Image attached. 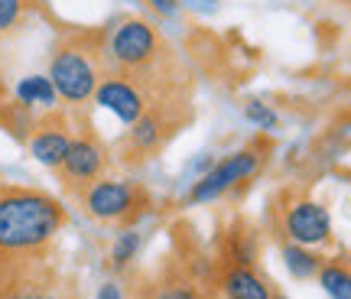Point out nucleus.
I'll return each mask as SVG.
<instances>
[{
    "label": "nucleus",
    "mask_w": 351,
    "mask_h": 299,
    "mask_svg": "<svg viewBox=\"0 0 351 299\" xmlns=\"http://www.w3.org/2000/svg\"><path fill=\"white\" fill-rule=\"evenodd\" d=\"M69 212L56 195L29 186H0V289L46 267Z\"/></svg>",
    "instance_id": "nucleus-1"
},
{
    "label": "nucleus",
    "mask_w": 351,
    "mask_h": 299,
    "mask_svg": "<svg viewBox=\"0 0 351 299\" xmlns=\"http://www.w3.org/2000/svg\"><path fill=\"white\" fill-rule=\"evenodd\" d=\"M104 72H108V65H104L101 39L75 33V36H65L62 43L52 49L49 72L46 75H49V82L62 104H69V108H85V104H91V98H95Z\"/></svg>",
    "instance_id": "nucleus-2"
},
{
    "label": "nucleus",
    "mask_w": 351,
    "mask_h": 299,
    "mask_svg": "<svg viewBox=\"0 0 351 299\" xmlns=\"http://www.w3.org/2000/svg\"><path fill=\"white\" fill-rule=\"evenodd\" d=\"M108 72H121L130 78H143L163 59V36L143 16H124L101 36Z\"/></svg>",
    "instance_id": "nucleus-3"
},
{
    "label": "nucleus",
    "mask_w": 351,
    "mask_h": 299,
    "mask_svg": "<svg viewBox=\"0 0 351 299\" xmlns=\"http://www.w3.org/2000/svg\"><path fill=\"white\" fill-rule=\"evenodd\" d=\"M75 199L91 222L121 224V228H130L150 208V192L147 189L130 182V179H111V176L95 179L88 189L78 192Z\"/></svg>",
    "instance_id": "nucleus-4"
},
{
    "label": "nucleus",
    "mask_w": 351,
    "mask_h": 299,
    "mask_svg": "<svg viewBox=\"0 0 351 299\" xmlns=\"http://www.w3.org/2000/svg\"><path fill=\"white\" fill-rule=\"evenodd\" d=\"M270 215H274V231L280 241H293V244H302V248L332 244V215H328L322 202L287 192V195L274 199Z\"/></svg>",
    "instance_id": "nucleus-5"
},
{
    "label": "nucleus",
    "mask_w": 351,
    "mask_h": 299,
    "mask_svg": "<svg viewBox=\"0 0 351 299\" xmlns=\"http://www.w3.org/2000/svg\"><path fill=\"white\" fill-rule=\"evenodd\" d=\"M263 150L257 147H244L228 153L225 160H218L205 176H199L192 189H189V205H208V202L225 199L228 192H234L238 186L257 179L263 169Z\"/></svg>",
    "instance_id": "nucleus-6"
},
{
    "label": "nucleus",
    "mask_w": 351,
    "mask_h": 299,
    "mask_svg": "<svg viewBox=\"0 0 351 299\" xmlns=\"http://www.w3.org/2000/svg\"><path fill=\"white\" fill-rule=\"evenodd\" d=\"M108 166H111V153L104 147V140L95 134V130H82L72 137L69 143V153H65L62 166L56 169L59 179H62V186L78 195L82 189H88L95 179L101 176H108Z\"/></svg>",
    "instance_id": "nucleus-7"
},
{
    "label": "nucleus",
    "mask_w": 351,
    "mask_h": 299,
    "mask_svg": "<svg viewBox=\"0 0 351 299\" xmlns=\"http://www.w3.org/2000/svg\"><path fill=\"white\" fill-rule=\"evenodd\" d=\"M91 101L98 104L101 111L114 114L124 127L137 124L140 117L147 114V108H150L147 88L140 85L137 78L121 75V72H104V78H101V85H98V91H95Z\"/></svg>",
    "instance_id": "nucleus-8"
},
{
    "label": "nucleus",
    "mask_w": 351,
    "mask_h": 299,
    "mask_svg": "<svg viewBox=\"0 0 351 299\" xmlns=\"http://www.w3.org/2000/svg\"><path fill=\"white\" fill-rule=\"evenodd\" d=\"M176 134V121H169V114L163 108H147V114L140 117L137 124H130L124 137V163L137 166V163H147L153 160L163 143Z\"/></svg>",
    "instance_id": "nucleus-9"
},
{
    "label": "nucleus",
    "mask_w": 351,
    "mask_h": 299,
    "mask_svg": "<svg viewBox=\"0 0 351 299\" xmlns=\"http://www.w3.org/2000/svg\"><path fill=\"white\" fill-rule=\"evenodd\" d=\"M72 130L65 124V117H59L56 111H49L43 121L33 124L29 130V137H26V147H29V156L39 163V166H46V169H59L65 160V153H69V143H72Z\"/></svg>",
    "instance_id": "nucleus-10"
},
{
    "label": "nucleus",
    "mask_w": 351,
    "mask_h": 299,
    "mask_svg": "<svg viewBox=\"0 0 351 299\" xmlns=\"http://www.w3.org/2000/svg\"><path fill=\"white\" fill-rule=\"evenodd\" d=\"M261 231L251 222L238 218L228 224L221 237H218V250H215V263L218 267H261Z\"/></svg>",
    "instance_id": "nucleus-11"
},
{
    "label": "nucleus",
    "mask_w": 351,
    "mask_h": 299,
    "mask_svg": "<svg viewBox=\"0 0 351 299\" xmlns=\"http://www.w3.org/2000/svg\"><path fill=\"white\" fill-rule=\"evenodd\" d=\"M215 289L225 299H274V283L261 274V267H218Z\"/></svg>",
    "instance_id": "nucleus-12"
},
{
    "label": "nucleus",
    "mask_w": 351,
    "mask_h": 299,
    "mask_svg": "<svg viewBox=\"0 0 351 299\" xmlns=\"http://www.w3.org/2000/svg\"><path fill=\"white\" fill-rule=\"evenodd\" d=\"M0 299H69V296H65V287L56 280V274L39 267V270H29V274L16 276L13 283H7L0 289Z\"/></svg>",
    "instance_id": "nucleus-13"
},
{
    "label": "nucleus",
    "mask_w": 351,
    "mask_h": 299,
    "mask_svg": "<svg viewBox=\"0 0 351 299\" xmlns=\"http://www.w3.org/2000/svg\"><path fill=\"white\" fill-rule=\"evenodd\" d=\"M13 101L26 108V111H43L49 114L56 111V104H59V95H56V88H52L49 75H23L16 88H13Z\"/></svg>",
    "instance_id": "nucleus-14"
},
{
    "label": "nucleus",
    "mask_w": 351,
    "mask_h": 299,
    "mask_svg": "<svg viewBox=\"0 0 351 299\" xmlns=\"http://www.w3.org/2000/svg\"><path fill=\"white\" fill-rule=\"evenodd\" d=\"M147 299H212V289L192 280L182 267H173L153 283Z\"/></svg>",
    "instance_id": "nucleus-15"
},
{
    "label": "nucleus",
    "mask_w": 351,
    "mask_h": 299,
    "mask_svg": "<svg viewBox=\"0 0 351 299\" xmlns=\"http://www.w3.org/2000/svg\"><path fill=\"white\" fill-rule=\"evenodd\" d=\"M280 257L287 263L289 276H296V280H315L322 263H326V257H319L315 248H302L293 241H280Z\"/></svg>",
    "instance_id": "nucleus-16"
},
{
    "label": "nucleus",
    "mask_w": 351,
    "mask_h": 299,
    "mask_svg": "<svg viewBox=\"0 0 351 299\" xmlns=\"http://www.w3.org/2000/svg\"><path fill=\"white\" fill-rule=\"evenodd\" d=\"M315 280H319V287L328 299H351V263L326 261Z\"/></svg>",
    "instance_id": "nucleus-17"
},
{
    "label": "nucleus",
    "mask_w": 351,
    "mask_h": 299,
    "mask_svg": "<svg viewBox=\"0 0 351 299\" xmlns=\"http://www.w3.org/2000/svg\"><path fill=\"white\" fill-rule=\"evenodd\" d=\"M140 244H143V241H140V235L134 228H121L111 244V254H108V261H111L114 270H124V267H130V263L137 261Z\"/></svg>",
    "instance_id": "nucleus-18"
},
{
    "label": "nucleus",
    "mask_w": 351,
    "mask_h": 299,
    "mask_svg": "<svg viewBox=\"0 0 351 299\" xmlns=\"http://www.w3.org/2000/svg\"><path fill=\"white\" fill-rule=\"evenodd\" d=\"M244 117L251 121L257 130H267V134H274L276 127H280V114L261 98H247L244 101Z\"/></svg>",
    "instance_id": "nucleus-19"
},
{
    "label": "nucleus",
    "mask_w": 351,
    "mask_h": 299,
    "mask_svg": "<svg viewBox=\"0 0 351 299\" xmlns=\"http://www.w3.org/2000/svg\"><path fill=\"white\" fill-rule=\"evenodd\" d=\"M23 10H26V0H0V36H7V33H13L20 26Z\"/></svg>",
    "instance_id": "nucleus-20"
},
{
    "label": "nucleus",
    "mask_w": 351,
    "mask_h": 299,
    "mask_svg": "<svg viewBox=\"0 0 351 299\" xmlns=\"http://www.w3.org/2000/svg\"><path fill=\"white\" fill-rule=\"evenodd\" d=\"M95 299H127V293H124V287H121L117 280H108V283H101L98 287Z\"/></svg>",
    "instance_id": "nucleus-21"
},
{
    "label": "nucleus",
    "mask_w": 351,
    "mask_h": 299,
    "mask_svg": "<svg viewBox=\"0 0 351 299\" xmlns=\"http://www.w3.org/2000/svg\"><path fill=\"white\" fill-rule=\"evenodd\" d=\"M147 3H150L153 10L166 13V16H169V13H176V10H179V0H147Z\"/></svg>",
    "instance_id": "nucleus-22"
},
{
    "label": "nucleus",
    "mask_w": 351,
    "mask_h": 299,
    "mask_svg": "<svg viewBox=\"0 0 351 299\" xmlns=\"http://www.w3.org/2000/svg\"><path fill=\"white\" fill-rule=\"evenodd\" d=\"M274 299H287V296H280V293H276V296H274Z\"/></svg>",
    "instance_id": "nucleus-23"
}]
</instances>
